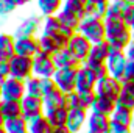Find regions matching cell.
Instances as JSON below:
<instances>
[{"label": "cell", "instance_id": "1", "mask_svg": "<svg viewBox=\"0 0 134 133\" xmlns=\"http://www.w3.org/2000/svg\"><path fill=\"white\" fill-rule=\"evenodd\" d=\"M104 30L106 38L104 41L114 50H125L126 45L133 41L131 28L122 19H104Z\"/></svg>", "mask_w": 134, "mask_h": 133}, {"label": "cell", "instance_id": "2", "mask_svg": "<svg viewBox=\"0 0 134 133\" xmlns=\"http://www.w3.org/2000/svg\"><path fill=\"white\" fill-rule=\"evenodd\" d=\"M78 33H81L87 41L92 44L104 41L106 38V30H104V19H95V17H87L84 16L80 21L78 25Z\"/></svg>", "mask_w": 134, "mask_h": 133}, {"label": "cell", "instance_id": "3", "mask_svg": "<svg viewBox=\"0 0 134 133\" xmlns=\"http://www.w3.org/2000/svg\"><path fill=\"white\" fill-rule=\"evenodd\" d=\"M9 77L27 81L30 77H33V58L14 55L9 60Z\"/></svg>", "mask_w": 134, "mask_h": 133}, {"label": "cell", "instance_id": "4", "mask_svg": "<svg viewBox=\"0 0 134 133\" xmlns=\"http://www.w3.org/2000/svg\"><path fill=\"white\" fill-rule=\"evenodd\" d=\"M122 91H123V83L111 75L100 78L97 81V86H95V96L106 97V99H111L114 102L122 94Z\"/></svg>", "mask_w": 134, "mask_h": 133}, {"label": "cell", "instance_id": "5", "mask_svg": "<svg viewBox=\"0 0 134 133\" xmlns=\"http://www.w3.org/2000/svg\"><path fill=\"white\" fill-rule=\"evenodd\" d=\"M97 75L94 74V70L86 64L76 69V89L78 93H84V94H95V86H97Z\"/></svg>", "mask_w": 134, "mask_h": 133}, {"label": "cell", "instance_id": "6", "mask_svg": "<svg viewBox=\"0 0 134 133\" xmlns=\"http://www.w3.org/2000/svg\"><path fill=\"white\" fill-rule=\"evenodd\" d=\"M91 45H92V42L91 41H87L84 36L81 33H78V32H75V33L70 36V39L67 41V45L66 49L83 64L84 61H86V58H87V55H89V50H91Z\"/></svg>", "mask_w": 134, "mask_h": 133}, {"label": "cell", "instance_id": "7", "mask_svg": "<svg viewBox=\"0 0 134 133\" xmlns=\"http://www.w3.org/2000/svg\"><path fill=\"white\" fill-rule=\"evenodd\" d=\"M58 69L55 66L53 57L44 52H39L33 58V75L39 78H53Z\"/></svg>", "mask_w": 134, "mask_h": 133}, {"label": "cell", "instance_id": "8", "mask_svg": "<svg viewBox=\"0 0 134 133\" xmlns=\"http://www.w3.org/2000/svg\"><path fill=\"white\" fill-rule=\"evenodd\" d=\"M27 96L25 93V81L17 78H6L2 85V94L0 100H11V102H20Z\"/></svg>", "mask_w": 134, "mask_h": 133}, {"label": "cell", "instance_id": "9", "mask_svg": "<svg viewBox=\"0 0 134 133\" xmlns=\"http://www.w3.org/2000/svg\"><path fill=\"white\" fill-rule=\"evenodd\" d=\"M128 64V58L125 55L123 50H114L111 49V53L106 60V69H108V74L117 80L122 81L123 78V72H125V67Z\"/></svg>", "mask_w": 134, "mask_h": 133}, {"label": "cell", "instance_id": "10", "mask_svg": "<svg viewBox=\"0 0 134 133\" xmlns=\"http://www.w3.org/2000/svg\"><path fill=\"white\" fill-rule=\"evenodd\" d=\"M76 69H58L53 75L56 88L66 96L76 89Z\"/></svg>", "mask_w": 134, "mask_h": 133}, {"label": "cell", "instance_id": "11", "mask_svg": "<svg viewBox=\"0 0 134 133\" xmlns=\"http://www.w3.org/2000/svg\"><path fill=\"white\" fill-rule=\"evenodd\" d=\"M109 53H111V45L106 41L95 42V44L91 45L89 55H87V58H86V61L83 64H86V66H89V67L106 64V60H108Z\"/></svg>", "mask_w": 134, "mask_h": 133}, {"label": "cell", "instance_id": "12", "mask_svg": "<svg viewBox=\"0 0 134 133\" xmlns=\"http://www.w3.org/2000/svg\"><path fill=\"white\" fill-rule=\"evenodd\" d=\"M41 33L50 34V36H56V38H61V39H64V41H69L70 36L75 33V32L66 28V27L59 22V19H58L56 16H50V17H44Z\"/></svg>", "mask_w": 134, "mask_h": 133}, {"label": "cell", "instance_id": "13", "mask_svg": "<svg viewBox=\"0 0 134 133\" xmlns=\"http://www.w3.org/2000/svg\"><path fill=\"white\" fill-rule=\"evenodd\" d=\"M16 55L27 57V58H34L39 52V41L37 36H24V38H16Z\"/></svg>", "mask_w": 134, "mask_h": 133}, {"label": "cell", "instance_id": "14", "mask_svg": "<svg viewBox=\"0 0 134 133\" xmlns=\"http://www.w3.org/2000/svg\"><path fill=\"white\" fill-rule=\"evenodd\" d=\"M42 22H44V19H41L39 16H28L24 21H20V24L16 27L13 34H14V38L37 36L39 30H42Z\"/></svg>", "mask_w": 134, "mask_h": 133}, {"label": "cell", "instance_id": "15", "mask_svg": "<svg viewBox=\"0 0 134 133\" xmlns=\"http://www.w3.org/2000/svg\"><path fill=\"white\" fill-rule=\"evenodd\" d=\"M20 106H22V117L25 121H31L37 116H42L45 110L42 99L31 97V96H25L20 100Z\"/></svg>", "mask_w": 134, "mask_h": 133}, {"label": "cell", "instance_id": "16", "mask_svg": "<svg viewBox=\"0 0 134 133\" xmlns=\"http://www.w3.org/2000/svg\"><path fill=\"white\" fill-rule=\"evenodd\" d=\"M37 41H39V47H41V52L44 53H48V55H56L59 50H63L67 45V41L61 39V38H56V36H50V34H37Z\"/></svg>", "mask_w": 134, "mask_h": 133}, {"label": "cell", "instance_id": "17", "mask_svg": "<svg viewBox=\"0 0 134 133\" xmlns=\"http://www.w3.org/2000/svg\"><path fill=\"white\" fill-rule=\"evenodd\" d=\"M87 116H89V111H86V110H80V108H72V110H69L66 127L72 133H80L84 127H86Z\"/></svg>", "mask_w": 134, "mask_h": 133}, {"label": "cell", "instance_id": "18", "mask_svg": "<svg viewBox=\"0 0 134 133\" xmlns=\"http://www.w3.org/2000/svg\"><path fill=\"white\" fill-rule=\"evenodd\" d=\"M95 99V94H84V93H78V91H73L70 94H67V108L72 110V108H80V110H86V111H91V106H92V102Z\"/></svg>", "mask_w": 134, "mask_h": 133}, {"label": "cell", "instance_id": "19", "mask_svg": "<svg viewBox=\"0 0 134 133\" xmlns=\"http://www.w3.org/2000/svg\"><path fill=\"white\" fill-rule=\"evenodd\" d=\"M109 124H111L109 117L89 111L87 122H86V133H108Z\"/></svg>", "mask_w": 134, "mask_h": 133}, {"label": "cell", "instance_id": "20", "mask_svg": "<svg viewBox=\"0 0 134 133\" xmlns=\"http://www.w3.org/2000/svg\"><path fill=\"white\" fill-rule=\"evenodd\" d=\"M44 116L50 122L52 127H66L69 108L67 106H55V108H45Z\"/></svg>", "mask_w": 134, "mask_h": 133}, {"label": "cell", "instance_id": "21", "mask_svg": "<svg viewBox=\"0 0 134 133\" xmlns=\"http://www.w3.org/2000/svg\"><path fill=\"white\" fill-rule=\"evenodd\" d=\"M16 38L11 33H0V61H8L16 55Z\"/></svg>", "mask_w": 134, "mask_h": 133}, {"label": "cell", "instance_id": "22", "mask_svg": "<svg viewBox=\"0 0 134 133\" xmlns=\"http://www.w3.org/2000/svg\"><path fill=\"white\" fill-rule=\"evenodd\" d=\"M53 61L56 69H76L81 66V63L67 50L66 47L63 50H59L56 55H53Z\"/></svg>", "mask_w": 134, "mask_h": 133}, {"label": "cell", "instance_id": "23", "mask_svg": "<svg viewBox=\"0 0 134 133\" xmlns=\"http://www.w3.org/2000/svg\"><path fill=\"white\" fill-rule=\"evenodd\" d=\"M114 110H115V102L111 99H106V97H100V96H95L92 106H91V113H97V114L106 116V117H111Z\"/></svg>", "mask_w": 134, "mask_h": 133}, {"label": "cell", "instance_id": "24", "mask_svg": "<svg viewBox=\"0 0 134 133\" xmlns=\"http://www.w3.org/2000/svg\"><path fill=\"white\" fill-rule=\"evenodd\" d=\"M42 102H44V106L45 108H55V106H67V96L64 93H61L56 86L45 93L42 96Z\"/></svg>", "mask_w": 134, "mask_h": 133}, {"label": "cell", "instance_id": "25", "mask_svg": "<svg viewBox=\"0 0 134 133\" xmlns=\"http://www.w3.org/2000/svg\"><path fill=\"white\" fill-rule=\"evenodd\" d=\"M108 2L103 0H87L86 3V16L95 17V19H104L108 11Z\"/></svg>", "mask_w": 134, "mask_h": 133}, {"label": "cell", "instance_id": "26", "mask_svg": "<svg viewBox=\"0 0 134 133\" xmlns=\"http://www.w3.org/2000/svg\"><path fill=\"white\" fill-rule=\"evenodd\" d=\"M37 9L44 17L56 16L63 8V0H36Z\"/></svg>", "mask_w": 134, "mask_h": 133}, {"label": "cell", "instance_id": "27", "mask_svg": "<svg viewBox=\"0 0 134 133\" xmlns=\"http://www.w3.org/2000/svg\"><path fill=\"white\" fill-rule=\"evenodd\" d=\"M0 113L3 114L5 121L20 117V116H22V106H20V102L0 100Z\"/></svg>", "mask_w": 134, "mask_h": 133}, {"label": "cell", "instance_id": "28", "mask_svg": "<svg viewBox=\"0 0 134 133\" xmlns=\"http://www.w3.org/2000/svg\"><path fill=\"white\" fill-rule=\"evenodd\" d=\"M86 3L87 0H64L63 2V11L73 14L80 21L86 16Z\"/></svg>", "mask_w": 134, "mask_h": 133}, {"label": "cell", "instance_id": "29", "mask_svg": "<svg viewBox=\"0 0 134 133\" xmlns=\"http://www.w3.org/2000/svg\"><path fill=\"white\" fill-rule=\"evenodd\" d=\"M3 129L6 133H30L28 132V121H25L22 116L16 119H8L3 124Z\"/></svg>", "mask_w": 134, "mask_h": 133}, {"label": "cell", "instance_id": "30", "mask_svg": "<svg viewBox=\"0 0 134 133\" xmlns=\"http://www.w3.org/2000/svg\"><path fill=\"white\" fill-rule=\"evenodd\" d=\"M53 127L50 125V122L47 121V117L44 114L28 121V132L30 133H50Z\"/></svg>", "mask_w": 134, "mask_h": 133}, {"label": "cell", "instance_id": "31", "mask_svg": "<svg viewBox=\"0 0 134 133\" xmlns=\"http://www.w3.org/2000/svg\"><path fill=\"white\" fill-rule=\"evenodd\" d=\"M126 8H128V3H125L122 0H111L109 5H108L106 17L108 19H122L123 14H125V11H126Z\"/></svg>", "mask_w": 134, "mask_h": 133}, {"label": "cell", "instance_id": "32", "mask_svg": "<svg viewBox=\"0 0 134 133\" xmlns=\"http://www.w3.org/2000/svg\"><path fill=\"white\" fill-rule=\"evenodd\" d=\"M25 93H27V96L42 99V78L34 77V75L30 77L25 81Z\"/></svg>", "mask_w": 134, "mask_h": 133}, {"label": "cell", "instance_id": "33", "mask_svg": "<svg viewBox=\"0 0 134 133\" xmlns=\"http://www.w3.org/2000/svg\"><path fill=\"white\" fill-rule=\"evenodd\" d=\"M133 117H134V113L128 111V110L115 108L109 119H111L112 122H117V124H122V125H128V127H131V124H133Z\"/></svg>", "mask_w": 134, "mask_h": 133}, {"label": "cell", "instance_id": "34", "mask_svg": "<svg viewBox=\"0 0 134 133\" xmlns=\"http://www.w3.org/2000/svg\"><path fill=\"white\" fill-rule=\"evenodd\" d=\"M56 17L59 19V22L69 28V30H72V32H76L78 30V25H80V19L78 17H75L73 14H70V13H66V11H59L58 14H56Z\"/></svg>", "mask_w": 134, "mask_h": 133}, {"label": "cell", "instance_id": "35", "mask_svg": "<svg viewBox=\"0 0 134 133\" xmlns=\"http://www.w3.org/2000/svg\"><path fill=\"white\" fill-rule=\"evenodd\" d=\"M115 108H122V110H128L134 113V97L126 93V91H122V94L117 97L115 100Z\"/></svg>", "mask_w": 134, "mask_h": 133}, {"label": "cell", "instance_id": "36", "mask_svg": "<svg viewBox=\"0 0 134 133\" xmlns=\"http://www.w3.org/2000/svg\"><path fill=\"white\" fill-rule=\"evenodd\" d=\"M16 8L17 6H16L14 0H0V19L8 17L11 13H14Z\"/></svg>", "mask_w": 134, "mask_h": 133}, {"label": "cell", "instance_id": "37", "mask_svg": "<svg viewBox=\"0 0 134 133\" xmlns=\"http://www.w3.org/2000/svg\"><path fill=\"white\" fill-rule=\"evenodd\" d=\"M108 133H133V129L128 127V125H122V124H117V122L111 121Z\"/></svg>", "mask_w": 134, "mask_h": 133}, {"label": "cell", "instance_id": "38", "mask_svg": "<svg viewBox=\"0 0 134 133\" xmlns=\"http://www.w3.org/2000/svg\"><path fill=\"white\" fill-rule=\"evenodd\" d=\"M122 21H123L130 28L134 25V5H128L125 14H123V17H122Z\"/></svg>", "mask_w": 134, "mask_h": 133}, {"label": "cell", "instance_id": "39", "mask_svg": "<svg viewBox=\"0 0 134 133\" xmlns=\"http://www.w3.org/2000/svg\"><path fill=\"white\" fill-rule=\"evenodd\" d=\"M122 81H134V61H128V64L125 67V72H123Z\"/></svg>", "mask_w": 134, "mask_h": 133}, {"label": "cell", "instance_id": "40", "mask_svg": "<svg viewBox=\"0 0 134 133\" xmlns=\"http://www.w3.org/2000/svg\"><path fill=\"white\" fill-rule=\"evenodd\" d=\"M6 78H9V63L0 61V81H5Z\"/></svg>", "mask_w": 134, "mask_h": 133}, {"label": "cell", "instance_id": "41", "mask_svg": "<svg viewBox=\"0 0 134 133\" xmlns=\"http://www.w3.org/2000/svg\"><path fill=\"white\" fill-rule=\"evenodd\" d=\"M123 52H125L128 61H134V41H131V42L126 45V49H125Z\"/></svg>", "mask_w": 134, "mask_h": 133}, {"label": "cell", "instance_id": "42", "mask_svg": "<svg viewBox=\"0 0 134 133\" xmlns=\"http://www.w3.org/2000/svg\"><path fill=\"white\" fill-rule=\"evenodd\" d=\"M122 83H123V91L130 93L134 97V81H122Z\"/></svg>", "mask_w": 134, "mask_h": 133}, {"label": "cell", "instance_id": "43", "mask_svg": "<svg viewBox=\"0 0 134 133\" xmlns=\"http://www.w3.org/2000/svg\"><path fill=\"white\" fill-rule=\"evenodd\" d=\"M50 133H72L67 127H53Z\"/></svg>", "mask_w": 134, "mask_h": 133}, {"label": "cell", "instance_id": "44", "mask_svg": "<svg viewBox=\"0 0 134 133\" xmlns=\"http://www.w3.org/2000/svg\"><path fill=\"white\" fill-rule=\"evenodd\" d=\"M34 0H14V3H16V6H24V5H27V3H31Z\"/></svg>", "mask_w": 134, "mask_h": 133}, {"label": "cell", "instance_id": "45", "mask_svg": "<svg viewBox=\"0 0 134 133\" xmlns=\"http://www.w3.org/2000/svg\"><path fill=\"white\" fill-rule=\"evenodd\" d=\"M3 124H5V117H3V114L0 113V127H3Z\"/></svg>", "mask_w": 134, "mask_h": 133}, {"label": "cell", "instance_id": "46", "mask_svg": "<svg viewBox=\"0 0 134 133\" xmlns=\"http://www.w3.org/2000/svg\"><path fill=\"white\" fill-rule=\"evenodd\" d=\"M122 2H125V3H128V5H134V0H122Z\"/></svg>", "mask_w": 134, "mask_h": 133}, {"label": "cell", "instance_id": "47", "mask_svg": "<svg viewBox=\"0 0 134 133\" xmlns=\"http://www.w3.org/2000/svg\"><path fill=\"white\" fill-rule=\"evenodd\" d=\"M131 38H133V41H134V25L131 27Z\"/></svg>", "mask_w": 134, "mask_h": 133}, {"label": "cell", "instance_id": "48", "mask_svg": "<svg viewBox=\"0 0 134 133\" xmlns=\"http://www.w3.org/2000/svg\"><path fill=\"white\" fill-rule=\"evenodd\" d=\"M0 133H6V130H5L3 127H0Z\"/></svg>", "mask_w": 134, "mask_h": 133}, {"label": "cell", "instance_id": "49", "mask_svg": "<svg viewBox=\"0 0 134 133\" xmlns=\"http://www.w3.org/2000/svg\"><path fill=\"white\" fill-rule=\"evenodd\" d=\"M131 129H133V133H134V117H133V124H131Z\"/></svg>", "mask_w": 134, "mask_h": 133}, {"label": "cell", "instance_id": "50", "mask_svg": "<svg viewBox=\"0 0 134 133\" xmlns=\"http://www.w3.org/2000/svg\"><path fill=\"white\" fill-rule=\"evenodd\" d=\"M2 85H3V81H0V94H2Z\"/></svg>", "mask_w": 134, "mask_h": 133}, {"label": "cell", "instance_id": "51", "mask_svg": "<svg viewBox=\"0 0 134 133\" xmlns=\"http://www.w3.org/2000/svg\"><path fill=\"white\" fill-rule=\"evenodd\" d=\"M63 2H64V0H63Z\"/></svg>", "mask_w": 134, "mask_h": 133}]
</instances>
